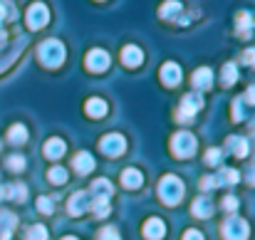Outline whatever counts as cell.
<instances>
[{"instance_id": "cell-1", "label": "cell", "mask_w": 255, "mask_h": 240, "mask_svg": "<svg viewBox=\"0 0 255 240\" xmlns=\"http://www.w3.org/2000/svg\"><path fill=\"white\" fill-rule=\"evenodd\" d=\"M37 57H40V62L45 65V67H50V70H55V67H60L62 62H65V45L60 42V40H45L40 47H37Z\"/></svg>"}, {"instance_id": "cell-2", "label": "cell", "mask_w": 255, "mask_h": 240, "mask_svg": "<svg viewBox=\"0 0 255 240\" xmlns=\"http://www.w3.org/2000/svg\"><path fill=\"white\" fill-rule=\"evenodd\" d=\"M159 198L166 206H176L183 198V183H181L178 176H164L159 181Z\"/></svg>"}, {"instance_id": "cell-3", "label": "cell", "mask_w": 255, "mask_h": 240, "mask_svg": "<svg viewBox=\"0 0 255 240\" xmlns=\"http://www.w3.org/2000/svg\"><path fill=\"white\" fill-rule=\"evenodd\" d=\"M221 233H223V240H248L251 228H248V223H246L243 218L231 216V218H226V221H223Z\"/></svg>"}, {"instance_id": "cell-4", "label": "cell", "mask_w": 255, "mask_h": 240, "mask_svg": "<svg viewBox=\"0 0 255 240\" xmlns=\"http://www.w3.org/2000/svg\"><path fill=\"white\" fill-rule=\"evenodd\" d=\"M171 151H173L178 159H188V156H193V151H196V136L188 134V131H178V134H173V139H171Z\"/></svg>"}, {"instance_id": "cell-5", "label": "cell", "mask_w": 255, "mask_h": 240, "mask_svg": "<svg viewBox=\"0 0 255 240\" xmlns=\"http://www.w3.org/2000/svg\"><path fill=\"white\" fill-rule=\"evenodd\" d=\"M25 20H27V27H30V30L45 27V25L50 22V10H47V5H45V2H32V5L27 7Z\"/></svg>"}, {"instance_id": "cell-6", "label": "cell", "mask_w": 255, "mask_h": 240, "mask_svg": "<svg viewBox=\"0 0 255 240\" xmlns=\"http://www.w3.org/2000/svg\"><path fill=\"white\" fill-rule=\"evenodd\" d=\"M127 149V139L122 134H107L102 141H99V151L104 156H122Z\"/></svg>"}, {"instance_id": "cell-7", "label": "cell", "mask_w": 255, "mask_h": 240, "mask_svg": "<svg viewBox=\"0 0 255 240\" xmlns=\"http://www.w3.org/2000/svg\"><path fill=\"white\" fill-rule=\"evenodd\" d=\"M201 107H203L201 94H186L183 102H181V107H178V112H176V119H178V121H188V119H193V114H196Z\"/></svg>"}, {"instance_id": "cell-8", "label": "cell", "mask_w": 255, "mask_h": 240, "mask_svg": "<svg viewBox=\"0 0 255 240\" xmlns=\"http://www.w3.org/2000/svg\"><path fill=\"white\" fill-rule=\"evenodd\" d=\"M109 55L104 52V50H89L85 57V67L89 72H104L107 67H109Z\"/></svg>"}, {"instance_id": "cell-9", "label": "cell", "mask_w": 255, "mask_h": 240, "mask_svg": "<svg viewBox=\"0 0 255 240\" xmlns=\"http://www.w3.org/2000/svg\"><path fill=\"white\" fill-rule=\"evenodd\" d=\"M89 203H92V196H89L87 191H80V193H75V196L67 201V211H70L72 216H82L87 208H89Z\"/></svg>"}, {"instance_id": "cell-10", "label": "cell", "mask_w": 255, "mask_h": 240, "mask_svg": "<svg viewBox=\"0 0 255 240\" xmlns=\"http://www.w3.org/2000/svg\"><path fill=\"white\" fill-rule=\"evenodd\" d=\"M141 231H144V238L146 240H161L164 233H166V226H164L161 218H149V221L144 223Z\"/></svg>"}, {"instance_id": "cell-11", "label": "cell", "mask_w": 255, "mask_h": 240, "mask_svg": "<svg viewBox=\"0 0 255 240\" xmlns=\"http://www.w3.org/2000/svg\"><path fill=\"white\" fill-rule=\"evenodd\" d=\"M112 193H114V186L107 181V178H97L92 183V198H99V201H112Z\"/></svg>"}, {"instance_id": "cell-12", "label": "cell", "mask_w": 255, "mask_h": 240, "mask_svg": "<svg viewBox=\"0 0 255 240\" xmlns=\"http://www.w3.org/2000/svg\"><path fill=\"white\" fill-rule=\"evenodd\" d=\"M159 77H161V82H164L166 87H176V84L181 82V67H178L176 62H166V65L161 67Z\"/></svg>"}, {"instance_id": "cell-13", "label": "cell", "mask_w": 255, "mask_h": 240, "mask_svg": "<svg viewBox=\"0 0 255 240\" xmlns=\"http://www.w3.org/2000/svg\"><path fill=\"white\" fill-rule=\"evenodd\" d=\"M122 62H124L127 67H139V65L144 62V52H141L136 45H127V47L122 50Z\"/></svg>"}, {"instance_id": "cell-14", "label": "cell", "mask_w": 255, "mask_h": 240, "mask_svg": "<svg viewBox=\"0 0 255 240\" xmlns=\"http://www.w3.org/2000/svg\"><path fill=\"white\" fill-rule=\"evenodd\" d=\"M191 213H193L196 218H208V216L213 213V203H211V198H208V196H198V198L191 203Z\"/></svg>"}, {"instance_id": "cell-15", "label": "cell", "mask_w": 255, "mask_h": 240, "mask_svg": "<svg viewBox=\"0 0 255 240\" xmlns=\"http://www.w3.org/2000/svg\"><path fill=\"white\" fill-rule=\"evenodd\" d=\"M226 149H228L233 156L243 159V156L248 154V141H246L243 136H228V139H226Z\"/></svg>"}, {"instance_id": "cell-16", "label": "cell", "mask_w": 255, "mask_h": 240, "mask_svg": "<svg viewBox=\"0 0 255 240\" xmlns=\"http://www.w3.org/2000/svg\"><path fill=\"white\" fill-rule=\"evenodd\" d=\"M65 141L62 139H57V136H52V139H47L45 141V146H42V151H45V156L47 159H60L62 154H65Z\"/></svg>"}, {"instance_id": "cell-17", "label": "cell", "mask_w": 255, "mask_h": 240, "mask_svg": "<svg viewBox=\"0 0 255 240\" xmlns=\"http://www.w3.org/2000/svg\"><path fill=\"white\" fill-rule=\"evenodd\" d=\"M122 183H124V188H131V191H136V188H141V183H144V176H141L136 168H124V171H122Z\"/></svg>"}, {"instance_id": "cell-18", "label": "cell", "mask_w": 255, "mask_h": 240, "mask_svg": "<svg viewBox=\"0 0 255 240\" xmlns=\"http://www.w3.org/2000/svg\"><path fill=\"white\" fill-rule=\"evenodd\" d=\"M191 82H193L196 89H208V87L213 84V72H211L208 67H198V70L193 72Z\"/></svg>"}, {"instance_id": "cell-19", "label": "cell", "mask_w": 255, "mask_h": 240, "mask_svg": "<svg viewBox=\"0 0 255 240\" xmlns=\"http://www.w3.org/2000/svg\"><path fill=\"white\" fill-rule=\"evenodd\" d=\"M15 226H17V218L12 213L2 211L0 213V240H10V233L15 231Z\"/></svg>"}, {"instance_id": "cell-20", "label": "cell", "mask_w": 255, "mask_h": 240, "mask_svg": "<svg viewBox=\"0 0 255 240\" xmlns=\"http://www.w3.org/2000/svg\"><path fill=\"white\" fill-rule=\"evenodd\" d=\"M25 42H27V40H25V37H20V40H17V42H15L10 50L0 52V72H2V70H5V67H7V65H10L15 57H17V55H20V50L25 47Z\"/></svg>"}, {"instance_id": "cell-21", "label": "cell", "mask_w": 255, "mask_h": 240, "mask_svg": "<svg viewBox=\"0 0 255 240\" xmlns=\"http://www.w3.org/2000/svg\"><path fill=\"white\" fill-rule=\"evenodd\" d=\"M85 112L89 114V117H94V119H102V117L107 114V102L99 99V97H92V99H87Z\"/></svg>"}, {"instance_id": "cell-22", "label": "cell", "mask_w": 255, "mask_h": 240, "mask_svg": "<svg viewBox=\"0 0 255 240\" xmlns=\"http://www.w3.org/2000/svg\"><path fill=\"white\" fill-rule=\"evenodd\" d=\"M72 168H75L77 173H89V171L94 168V159H92V154L80 151V154L72 159Z\"/></svg>"}, {"instance_id": "cell-23", "label": "cell", "mask_w": 255, "mask_h": 240, "mask_svg": "<svg viewBox=\"0 0 255 240\" xmlns=\"http://www.w3.org/2000/svg\"><path fill=\"white\" fill-rule=\"evenodd\" d=\"M253 25H255V17L248 12V10H241V12L236 15V27H238V32H241L243 37L253 30Z\"/></svg>"}, {"instance_id": "cell-24", "label": "cell", "mask_w": 255, "mask_h": 240, "mask_svg": "<svg viewBox=\"0 0 255 240\" xmlns=\"http://www.w3.org/2000/svg\"><path fill=\"white\" fill-rule=\"evenodd\" d=\"M216 178H218V186H233V183L241 181V176H238L236 168H221V171L216 173Z\"/></svg>"}, {"instance_id": "cell-25", "label": "cell", "mask_w": 255, "mask_h": 240, "mask_svg": "<svg viewBox=\"0 0 255 240\" xmlns=\"http://www.w3.org/2000/svg\"><path fill=\"white\" fill-rule=\"evenodd\" d=\"M178 12H181V2H178V0H166V2L161 5V10H159V15H161L164 20L178 17Z\"/></svg>"}, {"instance_id": "cell-26", "label": "cell", "mask_w": 255, "mask_h": 240, "mask_svg": "<svg viewBox=\"0 0 255 240\" xmlns=\"http://www.w3.org/2000/svg\"><path fill=\"white\" fill-rule=\"evenodd\" d=\"M7 139H10V144H25L27 141V129L22 124H15V126H10Z\"/></svg>"}, {"instance_id": "cell-27", "label": "cell", "mask_w": 255, "mask_h": 240, "mask_svg": "<svg viewBox=\"0 0 255 240\" xmlns=\"http://www.w3.org/2000/svg\"><path fill=\"white\" fill-rule=\"evenodd\" d=\"M2 191H7L5 196H7V198H15V201H25V198H27L25 183H15V186H7V188H2Z\"/></svg>"}, {"instance_id": "cell-28", "label": "cell", "mask_w": 255, "mask_h": 240, "mask_svg": "<svg viewBox=\"0 0 255 240\" xmlns=\"http://www.w3.org/2000/svg\"><path fill=\"white\" fill-rule=\"evenodd\" d=\"M221 80H223L226 87L236 84V80H238V67H236L233 62H226V65H223V77H221Z\"/></svg>"}, {"instance_id": "cell-29", "label": "cell", "mask_w": 255, "mask_h": 240, "mask_svg": "<svg viewBox=\"0 0 255 240\" xmlns=\"http://www.w3.org/2000/svg\"><path fill=\"white\" fill-rule=\"evenodd\" d=\"M47 178H50L52 183H65V181H67V168H62V166H52V168L47 171Z\"/></svg>"}, {"instance_id": "cell-30", "label": "cell", "mask_w": 255, "mask_h": 240, "mask_svg": "<svg viewBox=\"0 0 255 240\" xmlns=\"http://www.w3.org/2000/svg\"><path fill=\"white\" fill-rule=\"evenodd\" d=\"M27 240H47V228L45 226H30L27 233H25Z\"/></svg>"}, {"instance_id": "cell-31", "label": "cell", "mask_w": 255, "mask_h": 240, "mask_svg": "<svg viewBox=\"0 0 255 240\" xmlns=\"http://www.w3.org/2000/svg\"><path fill=\"white\" fill-rule=\"evenodd\" d=\"M2 20H15V7L7 0H0V22Z\"/></svg>"}, {"instance_id": "cell-32", "label": "cell", "mask_w": 255, "mask_h": 240, "mask_svg": "<svg viewBox=\"0 0 255 240\" xmlns=\"http://www.w3.org/2000/svg\"><path fill=\"white\" fill-rule=\"evenodd\" d=\"M37 211L45 213V216H50V213L55 211V203H52L47 196H40V198H37Z\"/></svg>"}, {"instance_id": "cell-33", "label": "cell", "mask_w": 255, "mask_h": 240, "mask_svg": "<svg viewBox=\"0 0 255 240\" xmlns=\"http://www.w3.org/2000/svg\"><path fill=\"white\" fill-rule=\"evenodd\" d=\"M221 161H223V151L221 149H208L206 151V163L208 166H218Z\"/></svg>"}, {"instance_id": "cell-34", "label": "cell", "mask_w": 255, "mask_h": 240, "mask_svg": "<svg viewBox=\"0 0 255 240\" xmlns=\"http://www.w3.org/2000/svg\"><path fill=\"white\" fill-rule=\"evenodd\" d=\"M7 168H12V171H22L25 168V159L20 156V154H12V156H7Z\"/></svg>"}, {"instance_id": "cell-35", "label": "cell", "mask_w": 255, "mask_h": 240, "mask_svg": "<svg viewBox=\"0 0 255 240\" xmlns=\"http://www.w3.org/2000/svg\"><path fill=\"white\" fill-rule=\"evenodd\" d=\"M216 186H218V178H216V176H203V178H201V188H203V191H211V188H216Z\"/></svg>"}, {"instance_id": "cell-36", "label": "cell", "mask_w": 255, "mask_h": 240, "mask_svg": "<svg viewBox=\"0 0 255 240\" xmlns=\"http://www.w3.org/2000/svg\"><path fill=\"white\" fill-rule=\"evenodd\" d=\"M223 208L231 211V213H236V211H238V198H236V196H226V198H223Z\"/></svg>"}, {"instance_id": "cell-37", "label": "cell", "mask_w": 255, "mask_h": 240, "mask_svg": "<svg viewBox=\"0 0 255 240\" xmlns=\"http://www.w3.org/2000/svg\"><path fill=\"white\" fill-rule=\"evenodd\" d=\"M99 240H122V238H119V233L114 228H104V231H99Z\"/></svg>"}, {"instance_id": "cell-38", "label": "cell", "mask_w": 255, "mask_h": 240, "mask_svg": "<svg viewBox=\"0 0 255 240\" xmlns=\"http://www.w3.org/2000/svg\"><path fill=\"white\" fill-rule=\"evenodd\" d=\"M233 119H236V121H241V119H243V97L233 102Z\"/></svg>"}, {"instance_id": "cell-39", "label": "cell", "mask_w": 255, "mask_h": 240, "mask_svg": "<svg viewBox=\"0 0 255 240\" xmlns=\"http://www.w3.org/2000/svg\"><path fill=\"white\" fill-rule=\"evenodd\" d=\"M181 240H203V236H201V231H193V228H191V231L183 233V238Z\"/></svg>"}, {"instance_id": "cell-40", "label": "cell", "mask_w": 255, "mask_h": 240, "mask_svg": "<svg viewBox=\"0 0 255 240\" xmlns=\"http://www.w3.org/2000/svg\"><path fill=\"white\" fill-rule=\"evenodd\" d=\"M243 102H251V104H255V87H248V92H246Z\"/></svg>"}, {"instance_id": "cell-41", "label": "cell", "mask_w": 255, "mask_h": 240, "mask_svg": "<svg viewBox=\"0 0 255 240\" xmlns=\"http://www.w3.org/2000/svg\"><path fill=\"white\" fill-rule=\"evenodd\" d=\"M243 60H246L248 65H253V67H255V50H246V55H243Z\"/></svg>"}, {"instance_id": "cell-42", "label": "cell", "mask_w": 255, "mask_h": 240, "mask_svg": "<svg viewBox=\"0 0 255 240\" xmlns=\"http://www.w3.org/2000/svg\"><path fill=\"white\" fill-rule=\"evenodd\" d=\"M248 183H251V186H255V168H251V171H248Z\"/></svg>"}, {"instance_id": "cell-43", "label": "cell", "mask_w": 255, "mask_h": 240, "mask_svg": "<svg viewBox=\"0 0 255 240\" xmlns=\"http://www.w3.org/2000/svg\"><path fill=\"white\" fill-rule=\"evenodd\" d=\"M5 40H7V35H5V30H2V27H0V47H2V45H5Z\"/></svg>"}, {"instance_id": "cell-44", "label": "cell", "mask_w": 255, "mask_h": 240, "mask_svg": "<svg viewBox=\"0 0 255 240\" xmlns=\"http://www.w3.org/2000/svg\"><path fill=\"white\" fill-rule=\"evenodd\" d=\"M62 240H77V238H72V236H70V238H62Z\"/></svg>"}]
</instances>
